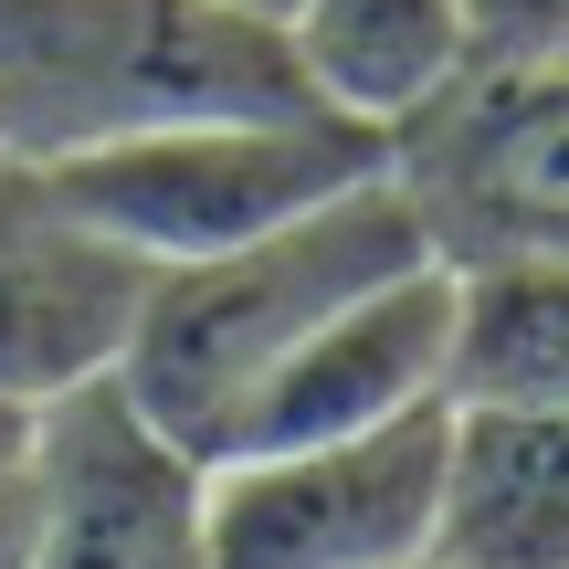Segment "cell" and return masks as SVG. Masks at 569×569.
Wrapping results in <instances>:
<instances>
[{"mask_svg": "<svg viewBox=\"0 0 569 569\" xmlns=\"http://www.w3.org/2000/svg\"><path fill=\"white\" fill-rule=\"evenodd\" d=\"M32 569H211L201 538V453L169 443L117 369L32 401Z\"/></svg>", "mask_w": 569, "mask_h": 569, "instance_id": "cell-6", "label": "cell"}, {"mask_svg": "<svg viewBox=\"0 0 569 569\" xmlns=\"http://www.w3.org/2000/svg\"><path fill=\"white\" fill-rule=\"evenodd\" d=\"M453 390H549L569 401V264H475Z\"/></svg>", "mask_w": 569, "mask_h": 569, "instance_id": "cell-11", "label": "cell"}, {"mask_svg": "<svg viewBox=\"0 0 569 569\" xmlns=\"http://www.w3.org/2000/svg\"><path fill=\"white\" fill-rule=\"evenodd\" d=\"M411 264H443V253L422 243V211L401 201L390 169H359L348 190L306 201L296 222L253 232V243H232V253H201V264L148 274L138 317H127V348H117V390L169 443H190L211 465L232 411H243L338 306H359L369 284H390Z\"/></svg>", "mask_w": 569, "mask_h": 569, "instance_id": "cell-1", "label": "cell"}, {"mask_svg": "<svg viewBox=\"0 0 569 569\" xmlns=\"http://www.w3.org/2000/svg\"><path fill=\"white\" fill-rule=\"evenodd\" d=\"M21 422H32V411H21V401H0V453H21Z\"/></svg>", "mask_w": 569, "mask_h": 569, "instance_id": "cell-15", "label": "cell"}, {"mask_svg": "<svg viewBox=\"0 0 569 569\" xmlns=\"http://www.w3.org/2000/svg\"><path fill=\"white\" fill-rule=\"evenodd\" d=\"M0 569H32V475H21V453H0Z\"/></svg>", "mask_w": 569, "mask_h": 569, "instance_id": "cell-13", "label": "cell"}, {"mask_svg": "<svg viewBox=\"0 0 569 569\" xmlns=\"http://www.w3.org/2000/svg\"><path fill=\"white\" fill-rule=\"evenodd\" d=\"M411 569H443V559H411Z\"/></svg>", "mask_w": 569, "mask_h": 569, "instance_id": "cell-16", "label": "cell"}, {"mask_svg": "<svg viewBox=\"0 0 569 569\" xmlns=\"http://www.w3.org/2000/svg\"><path fill=\"white\" fill-rule=\"evenodd\" d=\"M274 106H317L284 32L211 0H0V159L21 169L138 127L274 117Z\"/></svg>", "mask_w": 569, "mask_h": 569, "instance_id": "cell-2", "label": "cell"}, {"mask_svg": "<svg viewBox=\"0 0 569 569\" xmlns=\"http://www.w3.org/2000/svg\"><path fill=\"white\" fill-rule=\"evenodd\" d=\"M486 63H559L569 53V0H465Z\"/></svg>", "mask_w": 569, "mask_h": 569, "instance_id": "cell-12", "label": "cell"}, {"mask_svg": "<svg viewBox=\"0 0 569 569\" xmlns=\"http://www.w3.org/2000/svg\"><path fill=\"white\" fill-rule=\"evenodd\" d=\"M453 348H465V274L453 264H411V274L369 284L359 306H338L232 411L211 465L222 453H274V443H327V432H380V422H411V411H443Z\"/></svg>", "mask_w": 569, "mask_h": 569, "instance_id": "cell-7", "label": "cell"}, {"mask_svg": "<svg viewBox=\"0 0 569 569\" xmlns=\"http://www.w3.org/2000/svg\"><path fill=\"white\" fill-rule=\"evenodd\" d=\"M359 169H380V138L317 117V106H274V117H180V127H138V138L42 159L32 180L74 211L96 243H117L127 264L169 274L232 253L253 232L296 222L306 201L348 190Z\"/></svg>", "mask_w": 569, "mask_h": 569, "instance_id": "cell-3", "label": "cell"}, {"mask_svg": "<svg viewBox=\"0 0 569 569\" xmlns=\"http://www.w3.org/2000/svg\"><path fill=\"white\" fill-rule=\"evenodd\" d=\"M138 296H148V264L96 243L21 159H0V401L32 411L117 369Z\"/></svg>", "mask_w": 569, "mask_h": 569, "instance_id": "cell-8", "label": "cell"}, {"mask_svg": "<svg viewBox=\"0 0 569 569\" xmlns=\"http://www.w3.org/2000/svg\"><path fill=\"white\" fill-rule=\"evenodd\" d=\"M284 53H296V84L338 127L390 138L475 63V21L465 0H296Z\"/></svg>", "mask_w": 569, "mask_h": 569, "instance_id": "cell-10", "label": "cell"}, {"mask_svg": "<svg viewBox=\"0 0 569 569\" xmlns=\"http://www.w3.org/2000/svg\"><path fill=\"white\" fill-rule=\"evenodd\" d=\"M443 411L201 465L211 569H411V559H432Z\"/></svg>", "mask_w": 569, "mask_h": 569, "instance_id": "cell-5", "label": "cell"}, {"mask_svg": "<svg viewBox=\"0 0 569 569\" xmlns=\"http://www.w3.org/2000/svg\"><path fill=\"white\" fill-rule=\"evenodd\" d=\"M443 569H569V401L549 390H453L443 486H432Z\"/></svg>", "mask_w": 569, "mask_h": 569, "instance_id": "cell-9", "label": "cell"}, {"mask_svg": "<svg viewBox=\"0 0 569 569\" xmlns=\"http://www.w3.org/2000/svg\"><path fill=\"white\" fill-rule=\"evenodd\" d=\"M211 11H232V21H264V32H284V11H296V0H211Z\"/></svg>", "mask_w": 569, "mask_h": 569, "instance_id": "cell-14", "label": "cell"}, {"mask_svg": "<svg viewBox=\"0 0 569 569\" xmlns=\"http://www.w3.org/2000/svg\"><path fill=\"white\" fill-rule=\"evenodd\" d=\"M380 169L422 211V243L453 274L475 264H569V53L486 63L475 53L411 127L380 138Z\"/></svg>", "mask_w": 569, "mask_h": 569, "instance_id": "cell-4", "label": "cell"}]
</instances>
